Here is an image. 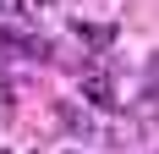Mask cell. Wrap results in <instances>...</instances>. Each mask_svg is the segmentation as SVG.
Listing matches in <instances>:
<instances>
[{
    "mask_svg": "<svg viewBox=\"0 0 159 154\" xmlns=\"http://www.w3.org/2000/svg\"><path fill=\"white\" fill-rule=\"evenodd\" d=\"M66 154H77V149H66Z\"/></svg>",
    "mask_w": 159,
    "mask_h": 154,
    "instance_id": "cell-6",
    "label": "cell"
},
{
    "mask_svg": "<svg viewBox=\"0 0 159 154\" xmlns=\"http://www.w3.org/2000/svg\"><path fill=\"white\" fill-rule=\"evenodd\" d=\"M55 116H61V127H66V132H77V138H88V132H93V116H88V110H77V105H61Z\"/></svg>",
    "mask_w": 159,
    "mask_h": 154,
    "instance_id": "cell-3",
    "label": "cell"
},
{
    "mask_svg": "<svg viewBox=\"0 0 159 154\" xmlns=\"http://www.w3.org/2000/svg\"><path fill=\"white\" fill-rule=\"evenodd\" d=\"M0 154H11V149H0Z\"/></svg>",
    "mask_w": 159,
    "mask_h": 154,
    "instance_id": "cell-5",
    "label": "cell"
},
{
    "mask_svg": "<svg viewBox=\"0 0 159 154\" xmlns=\"http://www.w3.org/2000/svg\"><path fill=\"white\" fill-rule=\"evenodd\" d=\"M0 11H11V17H16V11H22V0H0Z\"/></svg>",
    "mask_w": 159,
    "mask_h": 154,
    "instance_id": "cell-4",
    "label": "cell"
},
{
    "mask_svg": "<svg viewBox=\"0 0 159 154\" xmlns=\"http://www.w3.org/2000/svg\"><path fill=\"white\" fill-rule=\"evenodd\" d=\"M71 33H77L88 50H110V44H115V28H110V22H104V28H99V22H77Z\"/></svg>",
    "mask_w": 159,
    "mask_h": 154,
    "instance_id": "cell-2",
    "label": "cell"
},
{
    "mask_svg": "<svg viewBox=\"0 0 159 154\" xmlns=\"http://www.w3.org/2000/svg\"><path fill=\"white\" fill-rule=\"evenodd\" d=\"M82 99L93 110H115V83L104 72H82Z\"/></svg>",
    "mask_w": 159,
    "mask_h": 154,
    "instance_id": "cell-1",
    "label": "cell"
}]
</instances>
